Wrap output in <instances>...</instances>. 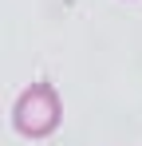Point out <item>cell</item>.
Masks as SVG:
<instances>
[{
	"label": "cell",
	"mask_w": 142,
	"mask_h": 146,
	"mask_svg": "<svg viewBox=\"0 0 142 146\" xmlns=\"http://www.w3.org/2000/svg\"><path fill=\"white\" fill-rule=\"evenodd\" d=\"M59 119H63V107H59V91L51 83L24 87V95L16 99V111H12L16 134H24V138H47V134H55Z\"/></svg>",
	"instance_id": "cell-1"
}]
</instances>
